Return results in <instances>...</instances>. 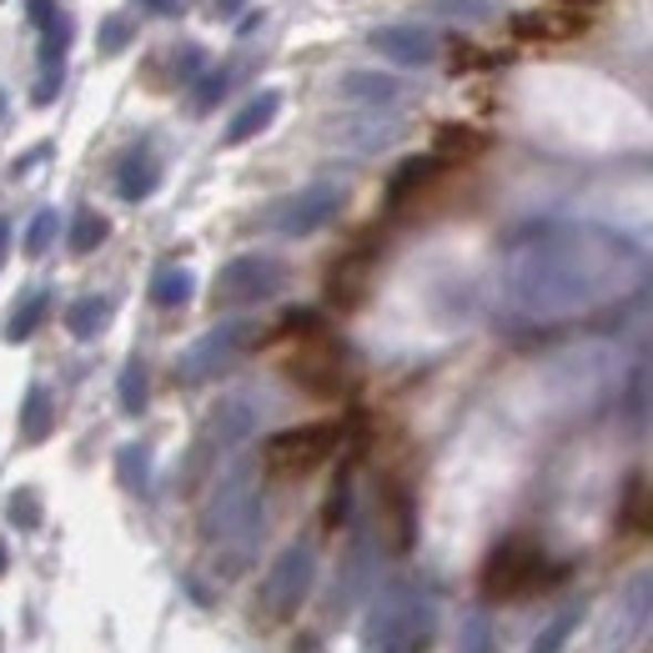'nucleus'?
Here are the masks:
<instances>
[{
	"mask_svg": "<svg viewBox=\"0 0 653 653\" xmlns=\"http://www.w3.org/2000/svg\"><path fill=\"white\" fill-rule=\"evenodd\" d=\"M643 287V251L613 227L538 221L508 241L498 277L502 312L518 326H573L619 312Z\"/></svg>",
	"mask_w": 653,
	"mask_h": 653,
	"instance_id": "f257e3e1",
	"label": "nucleus"
},
{
	"mask_svg": "<svg viewBox=\"0 0 653 653\" xmlns=\"http://www.w3.org/2000/svg\"><path fill=\"white\" fill-rule=\"evenodd\" d=\"M201 533L217 548H227V568H241L257 548L261 533V488H257V463H237L221 473L207 512H201Z\"/></svg>",
	"mask_w": 653,
	"mask_h": 653,
	"instance_id": "f03ea898",
	"label": "nucleus"
},
{
	"mask_svg": "<svg viewBox=\"0 0 653 653\" xmlns=\"http://www.w3.org/2000/svg\"><path fill=\"white\" fill-rule=\"evenodd\" d=\"M433 633H437V609L427 593H417L413 583L382 588V599L372 603V619H367L372 653H427Z\"/></svg>",
	"mask_w": 653,
	"mask_h": 653,
	"instance_id": "7ed1b4c3",
	"label": "nucleus"
},
{
	"mask_svg": "<svg viewBox=\"0 0 653 653\" xmlns=\"http://www.w3.org/2000/svg\"><path fill=\"white\" fill-rule=\"evenodd\" d=\"M558 568L543 558V548L528 538H502L483 563V593L488 599H518V593H538Z\"/></svg>",
	"mask_w": 653,
	"mask_h": 653,
	"instance_id": "20e7f679",
	"label": "nucleus"
},
{
	"mask_svg": "<svg viewBox=\"0 0 653 653\" xmlns=\"http://www.w3.org/2000/svg\"><path fill=\"white\" fill-rule=\"evenodd\" d=\"M342 443V427L338 423H302V427H282L277 437H267L261 447V463L282 478H297V473H312L322 468L326 457L338 453Z\"/></svg>",
	"mask_w": 653,
	"mask_h": 653,
	"instance_id": "39448f33",
	"label": "nucleus"
},
{
	"mask_svg": "<svg viewBox=\"0 0 653 653\" xmlns=\"http://www.w3.org/2000/svg\"><path fill=\"white\" fill-rule=\"evenodd\" d=\"M261 342V326L257 322H221L211 326L207 338H196L191 348L182 352V362H176V377L182 382H207V377H221V372L231 367V362L241 357V352H251Z\"/></svg>",
	"mask_w": 653,
	"mask_h": 653,
	"instance_id": "423d86ee",
	"label": "nucleus"
},
{
	"mask_svg": "<svg viewBox=\"0 0 653 653\" xmlns=\"http://www.w3.org/2000/svg\"><path fill=\"white\" fill-rule=\"evenodd\" d=\"M287 287V267L277 257H261V251H247V257H231L227 267L211 282V302L217 307H251L267 302Z\"/></svg>",
	"mask_w": 653,
	"mask_h": 653,
	"instance_id": "0eeeda50",
	"label": "nucleus"
},
{
	"mask_svg": "<svg viewBox=\"0 0 653 653\" xmlns=\"http://www.w3.org/2000/svg\"><path fill=\"white\" fill-rule=\"evenodd\" d=\"M312 578H317V553L312 543H292L277 553L272 573L261 583V613H272V619H292L297 609L307 603L312 593Z\"/></svg>",
	"mask_w": 653,
	"mask_h": 653,
	"instance_id": "6e6552de",
	"label": "nucleus"
},
{
	"mask_svg": "<svg viewBox=\"0 0 653 653\" xmlns=\"http://www.w3.org/2000/svg\"><path fill=\"white\" fill-rule=\"evenodd\" d=\"M342 201H348V191H342L338 182H312V186H302V191L282 196V201L267 211V227L282 231V237H312V231H322L326 221L338 217Z\"/></svg>",
	"mask_w": 653,
	"mask_h": 653,
	"instance_id": "1a4fd4ad",
	"label": "nucleus"
},
{
	"mask_svg": "<svg viewBox=\"0 0 653 653\" xmlns=\"http://www.w3.org/2000/svg\"><path fill=\"white\" fill-rule=\"evenodd\" d=\"M643 629H653V568H649V573H639L619 593V603H613L609 619H603L599 649L603 653H623L629 643L643 639Z\"/></svg>",
	"mask_w": 653,
	"mask_h": 653,
	"instance_id": "9d476101",
	"label": "nucleus"
},
{
	"mask_svg": "<svg viewBox=\"0 0 653 653\" xmlns=\"http://www.w3.org/2000/svg\"><path fill=\"white\" fill-rule=\"evenodd\" d=\"M287 372H292L307 392H317V397H332V392H342L352 382L348 352H342L338 342H326V338L302 342V348L292 352V362H287Z\"/></svg>",
	"mask_w": 653,
	"mask_h": 653,
	"instance_id": "9b49d317",
	"label": "nucleus"
},
{
	"mask_svg": "<svg viewBox=\"0 0 653 653\" xmlns=\"http://www.w3.org/2000/svg\"><path fill=\"white\" fill-rule=\"evenodd\" d=\"M367 41H372V51L387 55V61H397V65L437 61V35L427 31V25H377Z\"/></svg>",
	"mask_w": 653,
	"mask_h": 653,
	"instance_id": "f8f14e48",
	"label": "nucleus"
},
{
	"mask_svg": "<svg viewBox=\"0 0 653 653\" xmlns=\"http://www.w3.org/2000/svg\"><path fill=\"white\" fill-rule=\"evenodd\" d=\"M251 427H257V407L247 397H221L207 417V447L211 453H231L237 443H247Z\"/></svg>",
	"mask_w": 653,
	"mask_h": 653,
	"instance_id": "ddd939ff",
	"label": "nucleus"
},
{
	"mask_svg": "<svg viewBox=\"0 0 653 653\" xmlns=\"http://www.w3.org/2000/svg\"><path fill=\"white\" fill-rule=\"evenodd\" d=\"M583 31V15L573 11H522L512 15V35L522 41H573Z\"/></svg>",
	"mask_w": 653,
	"mask_h": 653,
	"instance_id": "4468645a",
	"label": "nucleus"
},
{
	"mask_svg": "<svg viewBox=\"0 0 653 653\" xmlns=\"http://www.w3.org/2000/svg\"><path fill=\"white\" fill-rule=\"evenodd\" d=\"M277 111H282V91H257V96H251L247 106L231 116L227 146H241V142H251V136H261V131L277 121Z\"/></svg>",
	"mask_w": 653,
	"mask_h": 653,
	"instance_id": "2eb2a0df",
	"label": "nucleus"
},
{
	"mask_svg": "<svg viewBox=\"0 0 653 653\" xmlns=\"http://www.w3.org/2000/svg\"><path fill=\"white\" fill-rule=\"evenodd\" d=\"M156 182H162V162H156L146 146H136V152L121 156V166H116V191L126 196V201H142V196H152Z\"/></svg>",
	"mask_w": 653,
	"mask_h": 653,
	"instance_id": "dca6fc26",
	"label": "nucleus"
},
{
	"mask_svg": "<svg viewBox=\"0 0 653 653\" xmlns=\"http://www.w3.org/2000/svg\"><path fill=\"white\" fill-rule=\"evenodd\" d=\"M342 96L357 101V106H392V101L403 96V86L382 71H348L342 76Z\"/></svg>",
	"mask_w": 653,
	"mask_h": 653,
	"instance_id": "f3484780",
	"label": "nucleus"
},
{
	"mask_svg": "<svg viewBox=\"0 0 653 653\" xmlns=\"http://www.w3.org/2000/svg\"><path fill=\"white\" fill-rule=\"evenodd\" d=\"M362 282H367V257H348L338 261V272H332V282H326V297L338 307H352L362 292Z\"/></svg>",
	"mask_w": 653,
	"mask_h": 653,
	"instance_id": "a211bd4d",
	"label": "nucleus"
},
{
	"mask_svg": "<svg viewBox=\"0 0 653 653\" xmlns=\"http://www.w3.org/2000/svg\"><path fill=\"white\" fill-rule=\"evenodd\" d=\"M191 292H196V282H191L186 267H166V272H156V282H152V302L156 307H186L191 302Z\"/></svg>",
	"mask_w": 653,
	"mask_h": 653,
	"instance_id": "6ab92c4d",
	"label": "nucleus"
},
{
	"mask_svg": "<svg viewBox=\"0 0 653 653\" xmlns=\"http://www.w3.org/2000/svg\"><path fill=\"white\" fill-rule=\"evenodd\" d=\"M111 317V302L106 297H81L71 312H65V326H71V338H96L101 326Z\"/></svg>",
	"mask_w": 653,
	"mask_h": 653,
	"instance_id": "aec40b11",
	"label": "nucleus"
},
{
	"mask_svg": "<svg viewBox=\"0 0 653 653\" xmlns=\"http://www.w3.org/2000/svg\"><path fill=\"white\" fill-rule=\"evenodd\" d=\"M45 433H51V392L31 387L25 392V407H21V437L25 443H41Z\"/></svg>",
	"mask_w": 653,
	"mask_h": 653,
	"instance_id": "412c9836",
	"label": "nucleus"
},
{
	"mask_svg": "<svg viewBox=\"0 0 653 653\" xmlns=\"http://www.w3.org/2000/svg\"><path fill=\"white\" fill-rule=\"evenodd\" d=\"M45 312H51V292H31L21 307H15L11 322H6V338H11V342H25L35 326L45 322Z\"/></svg>",
	"mask_w": 653,
	"mask_h": 653,
	"instance_id": "4be33fe9",
	"label": "nucleus"
},
{
	"mask_svg": "<svg viewBox=\"0 0 653 653\" xmlns=\"http://www.w3.org/2000/svg\"><path fill=\"white\" fill-rule=\"evenodd\" d=\"M101 241H106V217H101V211H76V221H71V237H65V247L76 251V257H86V251H96Z\"/></svg>",
	"mask_w": 653,
	"mask_h": 653,
	"instance_id": "5701e85b",
	"label": "nucleus"
},
{
	"mask_svg": "<svg viewBox=\"0 0 653 653\" xmlns=\"http://www.w3.org/2000/svg\"><path fill=\"white\" fill-rule=\"evenodd\" d=\"M437 166H443L437 156H413V162H403V166H397V176H392V201H403V196H413L417 186H423L427 176L437 172Z\"/></svg>",
	"mask_w": 653,
	"mask_h": 653,
	"instance_id": "b1692460",
	"label": "nucleus"
},
{
	"mask_svg": "<svg viewBox=\"0 0 653 653\" xmlns=\"http://www.w3.org/2000/svg\"><path fill=\"white\" fill-rule=\"evenodd\" d=\"M116 468H121V483H126V488H146V478H152V453H146L142 443H131L116 453Z\"/></svg>",
	"mask_w": 653,
	"mask_h": 653,
	"instance_id": "393cba45",
	"label": "nucleus"
},
{
	"mask_svg": "<svg viewBox=\"0 0 653 653\" xmlns=\"http://www.w3.org/2000/svg\"><path fill=\"white\" fill-rule=\"evenodd\" d=\"M578 623H583V609H568V613H558V619L548 623L543 633H538V643H533V649H528V653H558L568 639H573V629H578Z\"/></svg>",
	"mask_w": 653,
	"mask_h": 653,
	"instance_id": "a878e982",
	"label": "nucleus"
},
{
	"mask_svg": "<svg viewBox=\"0 0 653 653\" xmlns=\"http://www.w3.org/2000/svg\"><path fill=\"white\" fill-rule=\"evenodd\" d=\"M121 407H126L131 417H136V413L146 407V367H142L136 357H131L126 367H121Z\"/></svg>",
	"mask_w": 653,
	"mask_h": 653,
	"instance_id": "bb28decb",
	"label": "nucleus"
},
{
	"mask_svg": "<svg viewBox=\"0 0 653 653\" xmlns=\"http://www.w3.org/2000/svg\"><path fill=\"white\" fill-rule=\"evenodd\" d=\"M433 15H453V21H488L498 15L493 0H433Z\"/></svg>",
	"mask_w": 653,
	"mask_h": 653,
	"instance_id": "cd10ccee",
	"label": "nucleus"
},
{
	"mask_svg": "<svg viewBox=\"0 0 653 653\" xmlns=\"http://www.w3.org/2000/svg\"><path fill=\"white\" fill-rule=\"evenodd\" d=\"M55 231H61V217H55V211H35L31 231H25V257H41L55 241Z\"/></svg>",
	"mask_w": 653,
	"mask_h": 653,
	"instance_id": "c85d7f7f",
	"label": "nucleus"
},
{
	"mask_svg": "<svg viewBox=\"0 0 653 653\" xmlns=\"http://www.w3.org/2000/svg\"><path fill=\"white\" fill-rule=\"evenodd\" d=\"M227 86H231V71H211L201 86H196V96H191V111H211L221 96H227Z\"/></svg>",
	"mask_w": 653,
	"mask_h": 653,
	"instance_id": "c756f323",
	"label": "nucleus"
},
{
	"mask_svg": "<svg viewBox=\"0 0 653 653\" xmlns=\"http://www.w3.org/2000/svg\"><path fill=\"white\" fill-rule=\"evenodd\" d=\"M457 653H493L488 619H468V623H463V643H457Z\"/></svg>",
	"mask_w": 653,
	"mask_h": 653,
	"instance_id": "7c9ffc66",
	"label": "nucleus"
},
{
	"mask_svg": "<svg viewBox=\"0 0 653 653\" xmlns=\"http://www.w3.org/2000/svg\"><path fill=\"white\" fill-rule=\"evenodd\" d=\"M11 518L21 528H41V508H35V493H11Z\"/></svg>",
	"mask_w": 653,
	"mask_h": 653,
	"instance_id": "2f4dec72",
	"label": "nucleus"
},
{
	"mask_svg": "<svg viewBox=\"0 0 653 653\" xmlns=\"http://www.w3.org/2000/svg\"><path fill=\"white\" fill-rule=\"evenodd\" d=\"M437 146H443V152H483V136H473V131H457V126H447L443 136H437Z\"/></svg>",
	"mask_w": 653,
	"mask_h": 653,
	"instance_id": "473e14b6",
	"label": "nucleus"
},
{
	"mask_svg": "<svg viewBox=\"0 0 653 653\" xmlns=\"http://www.w3.org/2000/svg\"><path fill=\"white\" fill-rule=\"evenodd\" d=\"M131 41V25L126 21H121V15H116V21H106V31H101V51H121V45H126Z\"/></svg>",
	"mask_w": 653,
	"mask_h": 653,
	"instance_id": "72a5a7b5",
	"label": "nucleus"
},
{
	"mask_svg": "<svg viewBox=\"0 0 653 653\" xmlns=\"http://www.w3.org/2000/svg\"><path fill=\"white\" fill-rule=\"evenodd\" d=\"M25 6H31V25H55L61 21V11H55V0H25Z\"/></svg>",
	"mask_w": 653,
	"mask_h": 653,
	"instance_id": "f704fd0d",
	"label": "nucleus"
},
{
	"mask_svg": "<svg viewBox=\"0 0 653 653\" xmlns=\"http://www.w3.org/2000/svg\"><path fill=\"white\" fill-rule=\"evenodd\" d=\"M146 6H156L162 15H182V0H146Z\"/></svg>",
	"mask_w": 653,
	"mask_h": 653,
	"instance_id": "c9c22d12",
	"label": "nucleus"
},
{
	"mask_svg": "<svg viewBox=\"0 0 653 653\" xmlns=\"http://www.w3.org/2000/svg\"><path fill=\"white\" fill-rule=\"evenodd\" d=\"M6 247H11V221H0V261H6Z\"/></svg>",
	"mask_w": 653,
	"mask_h": 653,
	"instance_id": "e433bc0d",
	"label": "nucleus"
},
{
	"mask_svg": "<svg viewBox=\"0 0 653 653\" xmlns=\"http://www.w3.org/2000/svg\"><path fill=\"white\" fill-rule=\"evenodd\" d=\"M237 6H241V0H217V11H221V15H231Z\"/></svg>",
	"mask_w": 653,
	"mask_h": 653,
	"instance_id": "4c0bfd02",
	"label": "nucleus"
},
{
	"mask_svg": "<svg viewBox=\"0 0 653 653\" xmlns=\"http://www.w3.org/2000/svg\"><path fill=\"white\" fill-rule=\"evenodd\" d=\"M0 573H6V543H0Z\"/></svg>",
	"mask_w": 653,
	"mask_h": 653,
	"instance_id": "58836bf2",
	"label": "nucleus"
},
{
	"mask_svg": "<svg viewBox=\"0 0 653 653\" xmlns=\"http://www.w3.org/2000/svg\"><path fill=\"white\" fill-rule=\"evenodd\" d=\"M0 106H6V101H0Z\"/></svg>",
	"mask_w": 653,
	"mask_h": 653,
	"instance_id": "ea45409f",
	"label": "nucleus"
}]
</instances>
